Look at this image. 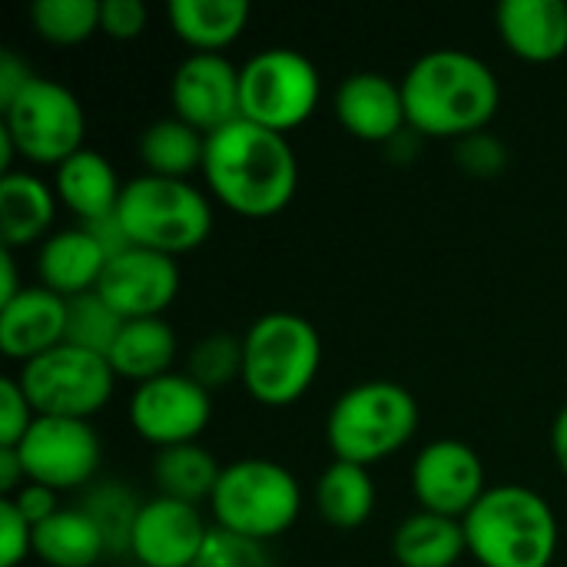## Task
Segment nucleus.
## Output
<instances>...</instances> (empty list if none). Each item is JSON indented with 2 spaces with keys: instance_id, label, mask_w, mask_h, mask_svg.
Segmentation results:
<instances>
[{
  "instance_id": "nucleus-1",
  "label": "nucleus",
  "mask_w": 567,
  "mask_h": 567,
  "mask_svg": "<svg viewBox=\"0 0 567 567\" xmlns=\"http://www.w3.org/2000/svg\"><path fill=\"white\" fill-rule=\"evenodd\" d=\"M203 179L213 199L229 213L272 219L299 189V159L289 136L239 116L206 136Z\"/></svg>"
},
{
  "instance_id": "nucleus-2",
  "label": "nucleus",
  "mask_w": 567,
  "mask_h": 567,
  "mask_svg": "<svg viewBox=\"0 0 567 567\" xmlns=\"http://www.w3.org/2000/svg\"><path fill=\"white\" fill-rule=\"evenodd\" d=\"M402 83L409 130L422 140H465L488 130L502 106L495 70L468 50L442 47L422 53Z\"/></svg>"
},
{
  "instance_id": "nucleus-3",
  "label": "nucleus",
  "mask_w": 567,
  "mask_h": 567,
  "mask_svg": "<svg viewBox=\"0 0 567 567\" xmlns=\"http://www.w3.org/2000/svg\"><path fill=\"white\" fill-rule=\"evenodd\" d=\"M462 525L468 555L482 567H551L558 558V515L528 485H492Z\"/></svg>"
},
{
  "instance_id": "nucleus-4",
  "label": "nucleus",
  "mask_w": 567,
  "mask_h": 567,
  "mask_svg": "<svg viewBox=\"0 0 567 567\" xmlns=\"http://www.w3.org/2000/svg\"><path fill=\"white\" fill-rule=\"evenodd\" d=\"M322 336L299 312H266L243 332V385L256 405L289 409L319 379Z\"/></svg>"
},
{
  "instance_id": "nucleus-5",
  "label": "nucleus",
  "mask_w": 567,
  "mask_h": 567,
  "mask_svg": "<svg viewBox=\"0 0 567 567\" xmlns=\"http://www.w3.org/2000/svg\"><path fill=\"white\" fill-rule=\"evenodd\" d=\"M415 395L389 379H372L346 389L326 419V442L336 462L379 465L402 452L419 432Z\"/></svg>"
},
{
  "instance_id": "nucleus-6",
  "label": "nucleus",
  "mask_w": 567,
  "mask_h": 567,
  "mask_svg": "<svg viewBox=\"0 0 567 567\" xmlns=\"http://www.w3.org/2000/svg\"><path fill=\"white\" fill-rule=\"evenodd\" d=\"M116 216L133 246L173 259L199 249L213 233V203L189 179L133 176L123 183Z\"/></svg>"
},
{
  "instance_id": "nucleus-7",
  "label": "nucleus",
  "mask_w": 567,
  "mask_h": 567,
  "mask_svg": "<svg viewBox=\"0 0 567 567\" xmlns=\"http://www.w3.org/2000/svg\"><path fill=\"white\" fill-rule=\"evenodd\" d=\"M213 522L252 542H276L302 515V488L296 475L269 458H239L223 465L219 485L209 498Z\"/></svg>"
},
{
  "instance_id": "nucleus-8",
  "label": "nucleus",
  "mask_w": 567,
  "mask_h": 567,
  "mask_svg": "<svg viewBox=\"0 0 567 567\" xmlns=\"http://www.w3.org/2000/svg\"><path fill=\"white\" fill-rule=\"evenodd\" d=\"M319 100V66L292 47L259 50L239 66V113L272 133L286 136L302 126L316 113Z\"/></svg>"
},
{
  "instance_id": "nucleus-9",
  "label": "nucleus",
  "mask_w": 567,
  "mask_h": 567,
  "mask_svg": "<svg viewBox=\"0 0 567 567\" xmlns=\"http://www.w3.org/2000/svg\"><path fill=\"white\" fill-rule=\"evenodd\" d=\"M0 126L10 133L17 153L33 166H60L83 150L86 113L80 96L60 80L33 76L27 90L0 110Z\"/></svg>"
},
{
  "instance_id": "nucleus-10",
  "label": "nucleus",
  "mask_w": 567,
  "mask_h": 567,
  "mask_svg": "<svg viewBox=\"0 0 567 567\" xmlns=\"http://www.w3.org/2000/svg\"><path fill=\"white\" fill-rule=\"evenodd\" d=\"M17 382L27 392L37 415L90 422L100 409L110 405L116 372L106 355L63 342L47 355L20 365Z\"/></svg>"
},
{
  "instance_id": "nucleus-11",
  "label": "nucleus",
  "mask_w": 567,
  "mask_h": 567,
  "mask_svg": "<svg viewBox=\"0 0 567 567\" xmlns=\"http://www.w3.org/2000/svg\"><path fill=\"white\" fill-rule=\"evenodd\" d=\"M17 455L30 482H40L53 492H73L93 485L103 465V442L90 422L37 415L17 445Z\"/></svg>"
},
{
  "instance_id": "nucleus-12",
  "label": "nucleus",
  "mask_w": 567,
  "mask_h": 567,
  "mask_svg": "<svg viewBox=\"0 0 567 567\" xmlns=\"http://www.w3.org/2000/svg\"><path fill=\"white\" fill-rule=\"evenodd\" d=\"M126 415L133 432L156 452L189 445L213 422V392H206L186 372H166L133 389Z\"/></svg>"
},
{
  "instance_id": "nucleus-13",
  "label": "nucleus",
  "mask_w": 567,
  "mask_h": 567,
  "mask_svg": "<svg viewBox=\"0 0 567 567\" xmlns=\"http://www.w3.org/2000/svg\"><path fill=\"white\" fill-rule=\"evenodd\" d=\"M485 492V462L468 442L435 439L412 462V495L422 512L462 522Z\"/></svg>"
},
{
  "instance_id": "nucleus-14",
  "label": "nucleus",
  "mask_w": 567,
  "mask_h": 567,
  "mask_svg": "<svg viewBox=\"0 0 567 567\" xmlns=\"http://www.w3.org/2000/svg\"><path fill=\"white\" fill-rule=\"evenodd\" d=\"M173 116L203 136L239 120V66L223 53H189L169 80Z\"/></svg>"
},
{
  "instance_id": "nucleus-15",
  "label": "nucleus",
  "mask_w": 567,
  "mask_h": 567,
  "mask_svg": "<svg viewBox=\"0 0 567 567\" xmlns=\"http://www.w3.org/2000/svg\"><path fill=\"white\" fill-rule=\"evenodd\" d=\"M179 282L183 276L173 256L133 246L106 262L96 292L123 322H133L159 319L179 296Z\"/></svg>"
},
{
  "instance_id": "nucleus-16",
  "label": "nucleus",
  "mask_w": 567,
  "mask_h": 567,
  "mask_svg": "<svg viewBox=\"0 0 567 567\" xmlns=\"http://www.w3.org/2000/svg\"><path fill=\"white\" fill-rule=\"evenodd\" d=\"M209 528L196 505L153 495L140 505L130 555L140 567H196Z\"/></svg>"
},
{
  "instance_id": "nucleus-17",
  "label": "nucleus",
  "mask_w": 567,
  "mask_h": 567,
  "mask_svg": "<svg viewBox=\"0 0 567 567\" xmlns=\"http://www.w3.org/2000/svg\"><path fill=\"white\" fill-rule=\"evenodd\" d=\"M332 113L346 133H352L362 143L389 146L399 133L409 130L402 83H395L385 73L359 70L349 73L332 96Z\"/></svg>"
},
{
  "instance_id": "nucleus-18",
  "label": "nucleus",
  "mask_w": 567,
  "mask_h": 567,
  "mask_svg": "<svg viewBox=\"0 0 567 567\" xmlns=\"http://www.w3.org/2000/svg\"><path fill=\"white\" fill-rule=\"evenodd\" d=\"M66 342V299L43 289L23 286V292L0 306V352L20 365L47 355Z\"/></svg>"
},
{
  "instance_id": "nucleus-19",
  "label": "nucleus",
  "mask_w": 567,
  "mask_h": 567,
  "mask_svg": "<svg viewBox=\"0 0 567 567\" xmlns=\"http://www.w3.org/2000/svg\"><path fill=\"white\" fill-rule=\"evenodd\" d=\"M495 27L502 43L525 63H555L567 53L565 0H502Z\"/></svg>"
},
{
  "instance_id": "nucleus-20",
  "label": "nucleus",
  "mask_w": 567,
  "mask_h": 567,
  "mask_svg": "<svg viewBox=\"0 0 567 567\" xmlns=\"http://www.w3.org/2000/svg\"><path fill=\"white\" fill-rule=\"evenodd\" d=\"M106 249L93 239L86 226H70L50 233L37 249V276L40 286L73 299L83 292H96L103 272H106Z\"/></svg>"
},
{
  "instance_id": "nucleus-21",
  "label": "nucleus",
  "mask_w": 567,
  "mask_h": 567,
  "mask_svg": "<svg viewBox=\"0 0 567 567\" xmlns=\"http://www.w3.org/2000/svg\"><path fill=\"white\" fill-rule=\"evenodd\" d=\"M53 193L60 206L76 216V226H86L116 213L123 183L103 153L83 146L53 169Z\"/></svg>"
},
{
  "instance_id": "nucleus-22",
  "label": "nucleus",
  "mask_w": 567,
  "mask_h": 567,
  "mask_svg": "<svg viewBox=\"0 0 567 567\" xmlns=\"http://www.w3.org/2000/svg\"><path fill=\"white\" fill-rule=\"evenodd\" d=\"M56 193L37 173L13 169L0 176V249H23L43 243L53 229Z\"/></svg>"
},
{
  "instance_id": "nucleus-23",
  "label": "nucleus",
  "mask_w": 567,
  "mask_h": 567,
  "mask_svg": "<svg viewBox=\"0 0 567 567\" xmlns=\"http://www.w3.org/2000/svg\"><path fill=\"white\" fill-rule=\"evenodd\" d=\"M166 17L193 53H223L249 27L252 7L246 0H173Z\"/></svg>"
},
{
  "instance_id": "nucleus-24",
  "label": "nucleus",
  "mask_w": 567,
  "mask_h": 567,
  "mask_svg": "<svg viewBox=\"0 0 567 567\" xmlns=\"http://www.w3.org/2000/svg\"><path fill=\"white\" fill-rule=\"evenodd\" d=\"M465 555L468 538L458 518L419 508L392 535V558L399 567H455Z\"/></svg>"
},
{
  "instance_id": "nucleus-25",
  "label": "nucleus",
  "mask_w": 567,
  "mask_h": 567,
  "mask_svg": "<svg viewBox=\"0 0 567 567\" xmlns=\"http://www.w3.org/2000/svg\"><path fill=\"white\" fill-rule=\"evenodd\" d=\"M176 352H179V342L166 319H133V322H123L106 359L116 379L143 385L173 372Z\"/></svg>"
},
{
  "instance_id": "nucleus-26",
  "label": "nucleus",
  "mask_w": 567,
  "mask_h": 567,
  "mask_svg": "<svg viewBox=\"0 0 567 567\" xmlns=\"http://www.w3.org/2000/svg\"><path fill=\"white\" fill-rule=\"evenodd\" d=\"M110 555L93 518L73 505L33 528V558L47 567H96Z\"/></svg>"
},
{
  "instance_id": "nucleus-27",
  "label": "nucleus",
  "mask_w": 567,
  "mask_h": 567,
  "mask_svg": "<svg viewBox=\"0 0 567 567\" xmlns=\"http://www.w3.org/2000/svg\"><path fill=\"white\" fill-rule=\"evenodd\" d=\"M150 475H153L156 495L199 508L203 502L213 498L223 465L213 458L209 449H203L199 442H189L176 449H159L150 465Z\"/></svg>"
},
{
  "instance_id": "nucleus-28",
  "label": "nucleus",
  "mask_w": 567,
  "mask_h": 567,
  "mask_svg": "<svg viewBox=\"0 0 567 567\" xmlns=\"http://www.w3.org/2000/svg\"><path fill=\"white\" fill-rule=\"evenodd\" d=\"M316 508L336 532L362 528L375 512V482L369 468L332 458V465L316 482Z\"/></svg>"
},
{
  "instance_id": "nucleus-29",
  "label": "nucleus",
  "mask_w": 567,
  "mask_h": 567,
  "mask_svg": "<svg viewBox=\"0 0 567 567\" xmlns=\"http://www.w3.org/2000/svg\"><path fill=\"white\" fill-rule=\"evenodd\" d=\"M203 156H206V136L176 116L153 120L140 133V159L150 176L189 179L193 173H203Z\"/></svg>"
},
{
  "instance_id": "nucleus-30",
  "label": "nucleus",
  "mask_w": 567,
  "mask_h": 567,
  "mask_svg": "<svg viewBox=\"0 0 567 567\" xmlns=\"http://www.w3.org/2000/svg\"><path fill=\"white\" fill-rule=\"evenodd\" d=\"M140 505L143 502L123 482H113V478L93 482L90 488H83V498H80V508L93 518V525L106 538L110 555H130Z\"/></svg>"
},
{
  "instance_id": "nucleus-31",
  "label": "nucleus",
  "mask_w": 567,
  "mask_h": 567,
  "mask_svg": "<svg viewBox=\"0 0 567 567\" xmlns=\"http://www.w3.org/2000/svg\"><path fill=\"white\" fill-rule=\"evenodd\" d=\"M30 23L53 47H76L100 30V0H37Z\"/></svg>"
},
{
  "instance_id": "nucleus-32",
  "label": "nucleus",
  "mask_w": 567,
  "mask_h": 567,
  "mask_svg": "<svg viewBox=\"0 0 567 567\" xmlns=\"http://www.w3.org/2000/svg\"><path fill=\"white\" fill-rule=\"evenodd\" d=\"M193 382H199L206 392L226 389L236 379H243V336L233 332H209L193 342L183 369Z\"/></svg>"
},
{
  "instance_id": "nucleus-33",
  "label": "nucleus",
  "mask_w": 567,
  "mask_h": 567,
  "mask_svg": "<svg viewBox=\"0 0 567 567\" xmlns=\"http://www.w3.org/2000/svg\"><path fill=\"white\" fill-rule=\"evenodd\" d=\"M120 329H123V319L103 302L100 292H83V296L66 299V346L110 355Z\"/></svg>"
},
{
  "instance_id": "nucleus-34",
  "label": "nucleus",
  "mask_w": 567,
  "mask_h": 567,
  "mask_svg": "<svg viewBox=\"0 0 567 567\" xmlns=\"http://www.w3.org/2000/svg\"><path fill=\"white\" fill-rule=\"evenodd\" d=\"M196 567H272V558L262 542H252V538H243L213 525Z\"/></svg>"
},
{
  "instance_id": "nucleus-35",
  "label": "nucleus",
  "mask_w": 567,
  "mask_h": 567,
  "mask_svg": "<svg viewBox=\"0 0 567 567\" xmlns=\"http://www.w3.org/2000/svg\"><path fill=\"white\" fill-rule=\"evenodd\" d=\"M455 163L462 173H468L475 179H492V176L505 173L508 146L498 136H492L488 130H482V133H472L455 143Z\"/></svg>"
},
{
  "instance_id": "nucleus-36",
  "label": "nucleus",
  "mask_w": 567,
  "mask_h": 567,
  "mask_svg": "<svg viewBox=\"0 0 567 567\" xmlns=\"http://www.w3.org/2000/svg\"><path fill=\"white\" fill-rule=\"evenodd\" d=\"M33 422H37V412L27 392L20 389V382L3 379L0 382V449H17Z\"/></svg>"
},
{
  "instance_id": "nucleus-37",
  "label": "nucleus",
  "mask_w": 567,
  "mask_h": 567,
  "mask_svg": "<svg viewBox=\"0 0 567 567\" xmlns=\"http://www.w3.org/2000/svg\"><path fill=\"white\" fill-rule=\"evenodd\" d=\"M33 555V525L10 498H0V567H20Z\"/></svg>"
},
{
  "instance_id": "nucleus-38",
  "label": "nucleus",
  "mask_w": 567,
  "mask_h": 567,
  "mask_svg": "<svg viewBox=\"0 0 567 567\" xmlns=\"http://www.w3.org/2000/svg\"><path fill=\"white\" fill-rule=\"evenodd\" d=\"M150 10L143 0H100V33L113 40H136L146 30Z\"/></svg>"
},
{
  "instance_id": "nucleus-39",
  "label": "nucleus",
  "mask_w": 567,
  "mask_h": 567,
  "mask_svg": "<svg viewBox=\"0 0 567 567\" xmlns=\"http://www.w3.org/2000/svg\"><path fill=\"white\" fill-rule=\"evenodd\" d=\"M56 495L60 492H53V488H47V485H40V482H27L10 502L17 505V512L37 528V525H43V522H50L56 512H60V502H56Z\"/></svg>"
},
{
  "instance_id": "nucleus-40",
  "label": "nucleus",
  "mask_w": 567,
  "mask_h": 567,
  "mask_svg": "<svg viewBox=\"0 0 567 567\" xmlns=\"http://www.w3.org/2000/svg\"><path fill=\"white\" fill-rule=\"evenodd\" d=\"M33 80V70L13 53V50H0V110H7Z\"/></svg>"
},
{
  "instance_id": "nucleus-41",
  "label": "nucleus",
  "mask_w": 567,
  "mask_h": 567,
  "mask_svg": "<svg viewBox=\"0 0 567 567\" xmlns=\"http://www.w3.org/2000/svg\"><path fill=\"white\" fill-rule=\"evenodd\" d=\"M27 468L17 455V449H0V498H13L27 485Z\"/></svg>"
},
{
  "instance_id": "nucleus-42",
  "label": "nucleus",
  "mask_w": 567,
  "mask_h": 567,
  "mask_svg": "<svg viewBox=\"0 0 567 567\" xmlns=\"http://www.w3.org/2000/svg\"><path fill=\"white\" fill-rule=\"evenodd\" d=\"M23 292L20 279H17V259L10 249H0V306L17 299Z\"/></svg>"
},
{
  "instance_id": "nucleus-43",
  "label": "nucleus",
  "mask_w": 567,
  "mask_h": 567,
  "mask_svg": "<svg viewBox=\"0 0 567 567\" xmlns=\"http://www.w3.org/2000/svg\"><path fill=\"white\" fill-rule=\"evenodd\" d=\"M551 455H555V465L561 468V475L567 478V402L558 409V415L551 422Z\"/></svg>"
}]
</instances>
